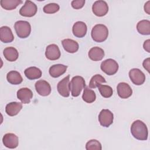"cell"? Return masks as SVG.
<instances>
[{
  "label": "cell",
  "instance_id": "obj_1",
  "mask_svg": "<svg viewBox=\"0 0 150 150\" xmlns=\"http://www.w3.org/2000/svg\"><path fill=\"white\" fill-rule=\"evenodd\" d=\"M131 133L137 139L146 140L148 136V128L145 124L141 120L134 121L131 127Z\"/></svg>",
  "mask_w": 150,
  "mask_h": 150
},
{
  "label": "cell",
  "instance_id": "obj_2",
  "mask_svg": "<svg viewBox=\"0 0 150 150\" xmlns=\"http://www.w3.org/2000/svg\"><path fill=\"white\" fill-rule=\"evenodd\" d=\"M91 35L92 39L96 42H103L108 38V30L107 26L103 24L96 25L91 30Z\"/></svg>",
  "mask_w": 150,
  "mask_h": 150
},
{
  "label": "cell",
  "instance_id": "obj_3",
  "mask_svg": "<svg viewBox=\"0 0 150 150\" xmlns=\"http://www.w3.org/2000/svg\"><path fill=\"white\" fill-rule=\"evenodd\" d=\"M86 86L84 78L80 76L73 77L70 83V90L73 97H77Z\"/></svg>",
  "mask_w": 150,
  "mask_h": 150
},
{
  "label": "cell",
  "instance_id": "obj_4",
  "mask_svg": "<svg viewBox=\"0 0 150 150\" xmlns=\"http://www.w3.org/2000/svg\"><path fill=\"white\" fill-rule=\"evenodd\" d=\"M14 28L17 36L20 38H28L31 32V26L28 21H18L15 22Z\"/></svg>",
  "mask_w": 150,
  "mask_h": 150
},
{
  "label": "cell",
  "instance_id": "obj_5",
  "mask_svg": "<svg viewBox=\"0 0 150 150\" xmlns=\"http://www.w3.org/2000/svg\"><path fill=\"white\" fill-rule=\"evenodd\" d=\"M118 64L112 59H108L102 62L100 68L101 70L109 76L115 74L118 70Z\"/></svg>",
  "mask_w": 150,
  "mask_h": 150
},
{
  "label": "cell",
  "instance_id": "obj_6",
  "mask_svg": "<svg viewBox=\"0 0 150 150\" xmlns=\"http://www.w3.org/2000/svg\"><path fill=\"white\" fill-rule=\"evenodd\" d=\"M36 5L30 1H26L23 6L19 10V14L22 16L32 17L37 12Z\"/></svg>",
  "mask_w": 150,
  "mask_h": 150
},
{
  "label": "cell",
  "instance_id": "obj_7",
  "mask_svg": "<svg viewBox=\"0 0 150 150\" xmlns=\"http://www.w3.org/2000/svg\"><path fill=\"white\" fill-rule=\"evenodd\" d=\"M114 115L108 109L102 110L98 115V121L101 125L104 127H108L113 122Z\"/></svg>",
  "mask_w": 150,
  "mask_h": 150
},
{
  "label": "cell",
  "instance_id": "obj_8",
  "mask_svg": "<svg viewBox=\"0 0 150 150\" xmlns=\"http://www.w3.org/2000/svg\"><path fill=\"white\" fill-rule=\"evenodd\" d=\"M129 77L131 81L137 86L142 85L145 81V75L139 69L134 68L130 70Z\"/></svg>",
  "mask_w": 150,
  "mask_h": 150
},
{
  "label": "cell",
  "instance_id": "obj_9",
  "mask_svg": "<svg viewBox=\"0 0 150 150\" xmlns=\"http://www.w3.org/2000/svg\"><path fill=\"white\" fill-rule=\"evenodd\" d=\"M92 11L96 16H103L107 13L108 6L104 1H96L92 6Z\"/></svg>",
  "mask_w": 150,
  "mask_h": 150
},
{
  "label": "cell",
  "instance_id": "obj_10",
  "mask_svg": "<svg viewBox=\"0 0 150 150\" xmlns=\"http://www.w3.org/2000/svg\"><path fill=\"white\" fill-rule=\"evenodd\" d=\"M57 89L59 93L64 97H67L70 95V76L63 78L57 84Z\"/></svg>",
  "mask_w": 150,
  "mask_h": 150
},
{
  "label": "cell",
  "instance_id": "obj_11",
  "mask_svg": "<svg viewBox=\"0 0 150 150\" xmlns=\"http://www.w3.org/2000/svg\"><path fill=\"white\" fill-rule=\"evenodd\" d=\"M35 87L37 93L42 96H47L51 93L50 85L45 80H38L36 82Z\"/></svg>",
  "mask_w": 150,
  "mask_h": 150
},
{
  "label": "cell",
  "instance_id": "obj_12",
  "mask_svg": "<svg viewBox=\"0 0 150 150\" xmlns=\"http://www.w3.org/2000/svg\"><path fill=\"white\" fill-rule=\"evenodd\" d=\"M61 53L57 45L51 44L48 45L46 48V57L50 60H56L60 58Z\"/></svg>",
  "mask_w": 150,
  "mask_h": 150
},
{
  "label": "cell",
  "instance_id": "obj_13",
  "mask_svg": "<svg viewBox=\"0 0 150 150\" xmlns=\"http://www.w3.org/2000/svg\"><path fill=\"white\" fill-rule=\"evenodd\" d=\"M2 142L6 148L14 149L18 145V137L13 133H7L2 138Z\"/></svg>",
  "mask_w": 150,
  "mask_h": 150
},
{
  "label": "cell",
  "instance_id": "obj_14",
  "mask_svg": "<svg viewBox=\"0 0 150 150\" xmlns=\"http://www.w3.org/2000/svg\"><path fill=\"white\" fill-rule=\"evenodd\" d=\"M117 94L121 98H128L131 96L132 90L128 84L125 82L120 83L117 87Z\"/></svg>",
  "mask_w": 150,
  "mask_h": 150
},
{
  "label": "cell",
  "instance_id": "obj_15",
  "mask_svg": "<svg viewBox=\"0 0 150 150\" xmlns=\"http://www.w3.org/2000/svg\"><path fill=\"white\" fill-rule=\"evenodd\" d=\"M87 27L86 24L82 21L76 22L73 26L72 32L73 35L77 38H83L87 33Z\"/></svg>",
  "mask_w": 150,
  "mask_h": 150
},
{
  "label": "cell",
  "instance_id": "obj_16",
  "mask_svg": "<svg viewBox=\"0 0 150 150\" xmlns=\"http://www.w3.org/2000/svg\"><path fill=\"white\" fill-rule=\"evenodd\" d=\"M17 97L21 101L22 103L29 104L33 97V93L28 88H21L17 91Z\"/></svg>",
  "mask_w": 150,
  "mask_h": 150
},
{
  "label": "cell",
  "instance_id": "obj_17",
  "mask_svg": "<svg viewBox=\"0 0 150 150\" xmlns=\"http://www.w3.org/2000/svg\"><path fill=\"white\" fill-rule=\"evenodd\" d=\"M14 39V36L11 28L7 26H4L0 28V40L3 43H10Z\"/></svg>",
  "mask_w": 150,
  "mask_h": 150
},
{
  "label": "cell",
  "instance_id": "obj_18",
  "mask_svg": "<svg viewBox=\"0 0 150 150\" xmlns=\"http://www.w3.org/2000/svg\"><path fill=\"white\" fill-rule=\"evenodd\" d=\"M62 46L64 49L68 53H76L79 47L78 43L70 39H65L62 41Z\"/></svg>",
  "mask_w": 150,
  "mask_h": 150
},
{
  "label": "cell",
  "instance_id": "obj_19",
  "mask_svg": "<svg viewBox=\"0 0 150 150\" xmlns=\"http://www.w3.org/2000/svg\"><path fill=\"white\" fill-rule=\"evenodd\" d=\"M67 66L62 64H56L52 66L49 68V73L54 78H57L63 74L67 70Z\"/></svg>",
  "mask_w": 150,
  "mask_h": 150
},
{
  "label": "cell",
  "instance_id": "obj_20",
  "mask_svg": "<svg viewBox=\"0 0 150 150\" xmlns=\"http://www.w3.org/2000/svg\"><path fill=\"white\" fill-rule=\"evenodd\" d=\"M22 108L21 103L11 102L6 104L5 107V112L9 116H15L17 115Z\"/></svg>",
  "mask_w": 150,
  "mask_h": 150
},
{
  "label": "cell",
  "instance_id": "obj_21",
  "mask_svg": "<svg viewBox=\"0 0 150 150\" xmlns=\"http://www.w3.org/2000/svg\"><path fill=\"white\" fill-rule=\"evenodd\" d=\"M89 58L93 61H100L104 57V51L99 47H93L88 53Z\"/></svg>",
  "mask_w": 150,
  "mask_h": 150
},
{
  "label": "cell",
  "instance_id": "obj_22",
  "mask_svg": "<svg viewBox=\"0 0 150 150\" xmlns=\"http://www.w3.org/2000/svg\"><path fill=\"white\" fill-rule=\"evenodd\" d=\"M25 76L29 80H35L41 77L42 73L40 69L36 67H29L24 71Z\"/></svg>",
  "mask_w": 150,
  "mask_h": 150
},
{
  "label": "cell",
  "instance_id": "obj_23",
  "mask_svg": "<svg viewBox=\"0 0 150 150\" xmlns=\"http://www.w3.org/2000/svg\"><path fill=\"white\" fill-rule=\"evenodd\" d=\"M3 54L5 58L9 62L16 61L19 56L18 50L13 47H6L3 51Z\"/></svg>",
  "mask_w": 150,
  "mask_h": 150
},
{
  "label": "cell",
  "instance_id": "obj_24",
  "mask_svg": "<svg viewBox=\"0 0 150 150\" xmlns=\"http://www.w3.org/2000/svg\"><path fill=\"white\" fill-rule=\"evenodd\" d=\"M6 79L9 83L14 85L19 84L23 81V79L21 74L18 71L15 70H12L8 73L6 74Z\"/></svg>",
  "mask_w": 150,
  "mask_h": 150
},
{
  "label": "cell",
  "instance_id": "obj_25",
  "mask_svg": "<svg viewBox=\"0 0 150 150\" xmlns=\"http://www.w3.org/2000/svg\"><path fill=\"white\" fill-rule=\"evenodd\" d=\"M138 32L143 35H149L150 34V21L148 20H142L137 25Z\"/></svg>",
  "mask_w": 150,
  "mask_h": 150
},
{
  "label": "cell",
  "instance_id": "obj_26",
  "mask_svg": "<svg viewBox=\"0 0 150 150\" xmlns=\"http://www.w3.org/2000/svg\"><path fill=\"white\" fill-rule=\"evenodd\" d=\"M22 3L21 0H1L0 1L1 6L6 10H13Z\"/></svg>",
  "mask_w": 150,
  "mask_h": 150
},
{
  "label": "cell",
  "instance_id": "obj_27",
  "mask_svg": "<svg viewBox=\"0 0 150 150\" xmlns=\"http://www.w3.org/2000/svg\"><path fill=\"white\" fill-rule=\"evenodd\" d=\"M82 98L85 102L87 103H91L96 100V95L93 90L90 89L88 87H86L84 89Z\"/></svg>",
  "mask_w": 150,
  "mask_h": 150
},
{
  "label": "cell",
  "instance_id": "obj_28",
  "mask_svg": "<svg viewBox=\"0 0 150 150\" xmlns=\"http://www.w3.org/2000/svg\"><path fill=\"white\" fill-rule=\"evenodd\" d=\"M103 83H106L105 78L100 74H96L90 79L88 86L90 88H95Z\"/></svg>",
  "mask_w": 150,
  "mask_h": 150
},
{
  "label": "cell",
  "instance_id": "obj_29",
  "mask_svg": "<svg viewBox=\"0 0 150 150\" xmlns=\"http://www.w3.org/2000/svg\"><path fill=\"white\" fill-rule=\"evenodd\" d=\"M98 88L101 95L104 98H109L113 94L112 88L110 86L100 84L98 86Z\"/></svg>",
  "mask_w": 150,
  "mask_h": 150
},
{
  "label": "cell",
  "instance_id": "obj_30",
  "mask_svg": "<svg viewBox=\"0 0 150 150\" xmlns=\"http://www.w3.org/2000/svg\"><path fill=\"white\" fill-rule=\"evenodd\" d=\"M60 6L57 4L56 3H50L44 6L43 11L46 13H54L59 11Z\"/></svg>",
  "mask_w": 150,
  "mask_h": 150
},
{
  "label": "cell",
  "instance_id": "obj_31",
  "mask_svg": "<svg viewBox=\"0 0 150 150\" xmlns=\"http://www.w3.org/2000/svg\"><path fill=\"white\" fill-rule=\"evenodd\" d=\"M87 150H101L102 146L100 142L96 139H91L86 143Z\"/></svg>",
  "mask_w": 150,
  "mask_h": 150
},
{
  "label": "cell",
  "instance_id": "obj_32",
  "mask_svg": "<svg viewBox=\"0 0 150 150\" xmlns=\"http://www.w3.org/2000/svg\"><path fill=\"white\" fill-rule=\"evenodd\" d=\"M85 4L84 0H73L71 1V6L76 9H81L83 7Z\"/></svg>",
  "mask_w": 150,
  "mask_h": 150
},
{
  "label": "cell",
  "instance_id": "obj_33",
  "mask_svg": "<svg viewBox=\"0 0 150 150\" xmlns=\"http://www.w3.org/2000/svg\"><path fill=\"white\" fill-rule=\"evenodd\" d=\"M143 67H144V69H145L148 72H149V58H147L146 59H145L143 62Z\"/></svg>",
  "mask_w": 150,
  "mask_h": 150
},
{
  "label": "cell",
  "instance_id": "obj_34",
  "mask_svg": "<svg viewBox=\"0 0 150 150\" xmlns=\"http://www.w3.org/2000/svg\"><path fill=\"white\" fill-rule=\"evenodd\" d=\"M143 47H144V49L148 53L150 52V50H149V48H150V40L149 39H148L146 40H145L144 43V45H143Z\"/></svg>",
  "mask_w": 150,
  "mask_h": 150
},
{
  "label": "cell",
  "instance_id": "obj_35",
  "mask_svg": "<svg viewBox=\"0 0 150 150\" xmlns=\"http://www.w3.org/2000/svg\"><path fill=\"white\" fill-rule=\"evenodd\" d=\"M149 3H150V1H148L144 5V10L149 15L150 12H149V11H150V5H149Z\"/></svg>",
  "mask_w": 150,
  "mask_h": 150
}]
</instances>
